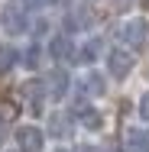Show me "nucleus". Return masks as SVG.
Returning <instances> with one entry per match:
<instances>
[{
    "label": "nucleus",
    "mask_w": 149,
    "mask_h": 152,
    "mask_svg": "<svg viewBox=\"0 0 149 152\" xmlns=\"http://www.w3.org/2000/svg\"><path fill=\"white\" fill-rule=\"evenodd\" d=\"M104 68H107V78L126 81V78L136 71V52L126 49V45H114V49L104 52Z\"/></svg>",
    "instance_id": "nucleus-1"
},
{
    "label": "nucleus",
    "mask_w": 149,
    "mask_h": 152,
    "mask_svg": "<svg viewBox=\"0 0 149 152\" xmlns=\"http://www.w3.org/2000/svg\"><path fill=\"white\" fill-rule=\"evenodd\" d=\"M117 42L126 49H143L149 42V16H126L117 23Z\"/></svg>",
    "instance_id": "nucleus-2"
},
{
    "label": "nucleus",
    "mask_w": 149,
    "mask_h": 152,
    "mask_svg": "<svg viewBox=\"0 0 149 152\" xmlns=\"http://www.w3.org/2000/svg\"><path fill=\"white\" fill-rule=\"evenodd\" d=\"M13 146H16V152H46L49 133L39 123H20L13 129Z\"/></svg>",
    "instance_id": "nucleus-3"
},
{
    "label": "nucleus",
    "mask_w": 149,
    "mask_h": 152,
    "mask_svg": "<svg viewBox=\"0 0 149 152\" xmlns=\"http://www.w3.org/2000/svg\"><path fill=\"white\" fill-rule=\"evenodd\" d=\"M71 120L78 123L81 129H88V133H101V129L107 126V117H104V110H101L94 100H88L84 94H81V100L71 107Z\"/></svg>",
    "instance_id": "nucleus-4"
},
{
    "label": "nucleus",
    "mask_w": 149,
    "mask_h": 152,
    "mask_svg": "<svg viewBox=\"0 0 149 152\" xmlns=\"http://www.w3.org/2000/svg\"><path fill=\"white\" fill-rule=\"evenodd\" d=\"M42 84H46V94H49V100H55V104H62L68 94H71V71L68 68H62V65H55L46 78H42Z\"/></svg>",
    "instance_id": "nucleus-5"
},
{
    "label": "nucleus",
    "mask_w": 149,
    "mask_h": 152,
    "mask_svg": "<svg viewBox=\"0 0 149 152\" xmlns=\"http://www.w3.org/2000/svg\"><path fill=\"white\" fill-rule=\"evenodd\" d=\"M104 52H107V49H104V39H101V36H88V39H81V42H78V45H75V65H81V68H94V65H97V61L104 58Z\"/></svg>",
    "instance_id": "nucleus-6"
},
{
    "label": "nucleus",
    "mask_w": 149,
    "mask_h": 152,
    "mask_svg": "<svg viewBox=\"0 0 149 152\" xmlns=\"http://www.w3.org/2000/svg\"><path fill=\"white\" fill-rule=\"evenodd\" d=\"M20 94H23V104H26V110L29 113H42L46 110V100H49V94H46V84H42V78H29V81H23V88H20Z\"/></svg>",
    "instance_id": "nucleus-7"
},
{
    "label": "nucleus",
    "mask_w": 149,
    "mask_h": 152,
    "mask_svg": "<svg viewBox=\"0 0 149 152\" xmlns=\"http://www.w3.org/2000/svg\"><path fill=\"white\" fill-rule=\"evenodd\" d=\"M46 55L55 61V65L71 61V58H75V39H71L68 32H52L49 42H46Z\"/></svg>",
    "instance_id": "nucleus-8"
},
{
    "label": "nucleus",
    "mask_w": 149,
    "mask_h": 152,
    "mask_svg": "<svg viewBox=\"0 0 149 152\" xmlns=\"http://www.w3.org/2000/svg\"><path fill=\"white\" fill-rule=\"evenodd\" d=\"M110 88V78H107V71H97V68H84V75H81V94L88 97V100H101L104 94Z\"/></svg>",
    "instance_id": "nucleus-9"
},
{
    "label": "nucleus",
    "mask_w": 149,
    "mask_h": 152,
    "mask_svg": "<svg viewBox=\"0 0 149 152\" xmlns=\"http://www.w3.org/2000/svg\"><path fill=\"white\" fill-rule=\"evenodd\" d=\"M123 152H149V126H130L123 133Z\"/></svg>",
    "instance_id": "nucleus-10"
},
{
    "label": "nucleus",
    "mask_w": 149,
    "mask_h": 152,
    "mask_svg": "<svg viewBox=\"0 0 149 152\" xmlns=\"http://www.w3.org/2000/svg\"><path fill=\"white\" fill-rule=\"evenodd\" d=\"M3 29L7 32H29V20L23 3L20 7H3Z\"/></svg>",
    "instance_id": "nucleus-11"
},
{
    "label": "nucleus",
    "mask_w": 149,
    "mask_h": 152,
    "mask_svg": "<svg viewBox=\"0 0 149 152\" xmlns=\"http://www.w3.org/2000/svg\"><path fill=\"white\" fill-rule=\"evenodd\" d=\"M20 65V45H13L10 39H0V75H10Z\"/></svg>",
    "instance_id": "nucleus-12"
},
{
    "label": "nucleus",
    "mask_w": 149,
    "mask_h": 152,
    "mask_svg": "<svg viewBox=\"0 0 149 152\" xmlns=\"http://www.w3.org/2000/svg\"><path fill=\"white\" fill-rule=\"evenodd\" d=\"M42 58H46V45L42 42H29L26 49H20V65H26L29 71H36L42 65Z\"/></svg>",
    "instance_id": "nucleus-13"
},
{
    "label": "nucleus",
    "mask_w": 149,
    "mask_h": 152,
    "mask_svg": "<svg viewBox=\"0 0 149 152\" xmlns=\"http://www.w3.org/2000/svg\"><path fill=\"white\" fill-rule=\"evenodd\" d=\"M136 120L149 126V88L139 94V97H136Z\"/></svg>",
    "instance_id": "nucleus-14"
},
{
    "label": "nucleus",
    "mask_w": 149,
    "mask_h": 152,
    "mask_svg": "<svg viewBox=\"0 0 149 152\" xmlns=\"http://www.w3.org/2000/svg\"><path fill=\"white\" fill-rule=\"evenodd\" d=\"M71 117L65 120V117H52V136H65V126H71Z\"/></svg>",
    "instance_id": "nucleus-15"
},
{
    "label": "nucleus",
    "mask_w": 149,
    "mask_h": 152,
    "mask_svg": "<svg viewBox=\"0 0 149 152\" xmlns=\"http://www.w3.org/2000/svg\"><path fill=\"white\" fill-rule=\"evenodd\" d=\"M23 3V10H46V7H52L55 0H20Z\"/></svg>",
    "instance_id": "nucleus-16"
},
{
    "label": "nucleus",
    "mask_w": 149,
    "mask_h": 152,
    "mask_svg": "<svg viewBox=\"0 0 149 152\" xmlns=\"http://www.w3.org/2000/svg\"><path fill=\"white\" fill-rule=\"evenodd\" d=\"M3 139H7V123H3V117H0V149H3Z\"/></svg>",
    "instance_id": "nucleus-17"
},
{
    "label": "nucleus",
    "mask_w": 149,
    "mask_h": 152,
    "mask_svg": "<svg viewBox=\"0 0 149 152\" xmlns=\"http://www.w3.org/2000/svg\"><path fill=\"white\" fill-rule=\"evenodd\" d=\"M78 152H104L101 146H84V149H78Z\"/></svg>",
    "instance_id": "nucleus-18"
},
{
    "label": "nucleus",
    "mask_w": 149,
    "mask_h": 152,
    "mask_svg": "<svg viewBox=\"0 0 149 152\" xmlns=\"http://www.w3.org/2000/svg\"><path fill=\"white\" fill-rule=\"evenodd\" d=\"M55 152H75V149H68V146H59V149H55Z\"/></svg>",
    "instance_id": "nucleus-19"
}]
</instances>
